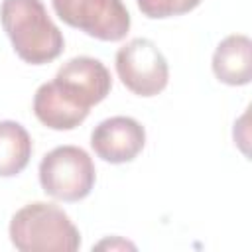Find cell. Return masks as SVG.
Masks as SVG:
<instances>
[{
    "mask_svg": "<svg viewBox=\"0 0 252 252\" xmlns=\"http://www.w3.org/2000/svg\"><path fill=\"white\" fill-rule=\"evenodd\" d=\"M0 22L18 57L32 65L57 59L65 47L61 30L41 0H2Z\"/></svg>",
    "mask_w": 252,
    "mask_h": 252,
    "instance_id": "cell-1",
    "label": "cell"
},
{
    "mask_svg": "<svg viewBox=\"0 0 252 252\" xmlns=\"http://www.w3.org/2000/svg\"><path fill=\"white\" fill-rule=\"evenodd\" d=\"M10 240L22 252H75L81 234L53 203H28L10 220Z\"/></svg>",
    "mask_w": 252,
    "mask_h": 252,
    "instance_id": "cell-2",
    "label": "cell"
},
{
    "mask_svg": "<svg viewBox=\"0 0 252 252\" xmlns=\"http://www.w3.org/2000/svg\"><path fill=\"white\" fill-rule=\"evenodd\" d=\"M96 171L91 156L77 146H59L39 161L41 189L65 203L85 199L94 187Z\"/></svg>",
    "mask_w": 252,
    "mask_h": 252,
    "instance_id": "cell-3",
    "label": "cell"
},
{
    "mask_svg": "<svg viewBox=\"0 0 252 252\" xmlns=\"http://www.w3.org/2000/svg\"><path fill=\"white\" fill-rule=\"evenodd\" d=\"M53 10L67 26L100 41H120L130 30L122 0H53Z\"/></svg>",
    "mask_w": 252,
    "mask_h": 252,
    "instance_id": "cell-4",
    "label": "cell"
},
{
    "mask_svg": "<svg viewBox=\"0 0 252 252\" xmlns=\"http://www.w3.org/2000/svg\"><path fill=\"white\" fill-rule=\"evenodd\" d=\"M116 73L122 85L138 96H154L169 81V67L163 53L146 37H134L118 49Z\"/></svg>",
    "mask_w": 252,
    "mask_h": 252,
    "instance_id": "cell-5",
    "label": "cell"
},
{
    "mask_svg": "<svg viewBox=\"0 0 252 252\" xmlns=\"http://www.w3.org/2000/svg\"><path fill=\"white\" fill-rule=\"evenodd\" d=\"M53 83L65 93L73 102L91 110V106L98 104L106 98L112 87V79L108 69L94 57H73L55 73Z\"/></svg>",
    "mask_w": 252,
    "mask_h": 252,
    "instance_id": "cell-6",
    "label": "cell"
},
{
    "mask_svg": "<svg viewBox=\"0 0 252 252\" xmlns=\"http://www.w3.org/2000/svg\"><path fill=\"white\" fill-rule=\"evenodd\" d=\"M146 144L144 126L130 116H112L98 122L91 134L94 154L108 163L132 161Z\"/></svg>",
    "mask_w": 252,
    "mask_h": 252,
    "instance_id": "cell-7",
    "label": "cell"
},
{
    "mask_svg": "<svg viewBox=\"0 0 252 252\" xmlns=\"http://www.w3.org/2000/svg\"><path fill=\"white\" fill-rule=\"evenodd\" d=\"M215 77L230 87L248 85L252 79V41L248 35H226L213 53Z\"/></svg>",
    "mask_w": 252,
    "mask_h": 252,
    "instance_id": "cell-8",
    "label": "cell"
},
{
    "mask_svg": "<svg viewBox=\"0 0 252 252\" xmlns=\"http://www.w3.org/2000/svg\"><path fill=\"white\" fill-rule=\"evenodd\" d=\"M33 112L37 120L51 130H73L89 116V110L73 102L53 81L43 83L35 91Z\"/></svg>",
    "mask_w": 252,
    "mask_h": 252,
    "instance_id": "cell-9",
    "label": "cell"
},
{
    "mask_svg": "<svg viewBox=\"0 0 252 252\" xmlns=\"http://www.w3.org/2000/svg\"><path fill=\"white\" fill-rule=\"evenodd\" d=\"M32 138L14 120H0V177H14L30 163Z\"/></svg>",
    "mask_w": 252,
    "mask_h": 252,
    "instance_id": "cell-10",
    "label": "cell"
},
{
    "mask_svg": "<svg viewBox=\"0 0 252 252\" xmlns=\"http://www.w3.org/2000/svg\"><path fill=\"white\" fill-rule=\"evenodd\" d=\"M203 0H136L140 12L152 20L181 16L195 10Z\"/></svg>",
    "mask_w": 252,
    "mask_h": 252,
    "instance_id": "cell-11",
    "label": "cell"
},
{
    "mask_svg": "<svg viewBox=\"0 0 252 252\" xmlns=\"http://www.w3.org/2000/svg\"><path fill=\"white\" fill-rule=\"evenodd\" d=\"M94 248H108V250H136V246L132 244V242H128V240H124V238H120V236H114V238H106V240H102V242H98Z\"/></svg>",
    "mask_w": 252,
    "mask_h": 252,
    "instance_id": "cell-12",
    "label": "cell"
}]
</instances>
